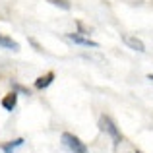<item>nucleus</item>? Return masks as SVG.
I'll use <instances>...</instances> for the list:
<instances>
[{
    "label": "nucleus",
    "instance_id": "1",
    "mask_svg": "<svg viewBox=\"0 0 153 153\" xmlns=\"http://www.w3.org/2000/svg\"><path fill=\"white\" fill-rule=\"evenodd\" d=\"M99 128L105 132V134H108L111 136V140H112V143L114 146H118V143H122V134H120V130H118V126H116L114 122H112V118L111 116H107V114H103L101 118H99Z\"/></svg>",
    "mask_w": 153,
    "mask_h": 153
},
{
    "label": "nucleus",
    "instance_id": "2",
    "mask_svg": "<svg viewBox=\"0 0 153 153\" xmlns=\"http://www.w3.org/2000/svg\"><path fill=\"white\" fill-rule=\"evenodd\" d=\"M60 142H62V146L66 147L70 153H89L85 143H83L78 136L70 134V132H64V134L60 136Z\"/></svg>",
    "mask_w": 153,
    "mask_h": 153
},
{
    "label": "nucleus",
    "instance_id": "3",
    "mask_svg": "<svg viewBox=\"0 0 153 153\" xmlns=\"http://www.w3.org/2000/svg\"><path fill=\"white\" fill-rule=\"evenodd\" d=\"M68 41H72L74 45H79V47H89V49H99V43L91 41L89 37H83L82 33H68L66 35Z\"/></svg>",
    "mask_w": 153,
    "mask_h": 153
},
{
    "label": "nucleus",
    "instance_id": "4",
    "mask_svg": "<svg viewBox=\"0 0 153 153\" xmlns=\"http://www.w3.org/2000/svg\"><path fill=\"white\" fill-rule=\"evenodd\" d=\"M124 43H126L132 51H136V52H146V45H143V41L138 39V37H134V35H124Z\"/></svg>",
    "mask_w": 153,
    "mask_h": 153
},
{
    "label": "nucleus",
    "instance_id": "5",
    "mask_svg": "<svg viewBox=\"0 0 153 153\" xmlns=\"http://www.w3.org/2000/svg\"><path fill=\"white\" fill-rule=\"evenodd\" d=\"M16 105H18V93L16 91H10L8 95H4V99H2V108L4 111H14L16 108Z\"/></svg>",
    "mask_w": 153,
    "mask_h": 153
},
{
    "label": "nucleus",
    "instance_id": "6",
    "mask_svg": "<svg viewBox=\"0 0 153 153\" xmlns=\"http://www.w3.org/2000/svg\"><path fill=\"white\" fill-rule=\"evenodd\" d=\"M52 82H54V72H47L45 76H39V78L35 79V87H37V89H47Z\"/></svg>",
    "mask_w": 153,
    "mask_h": 153
},
{
    "label": "nucleus",
    "instance_id": "7",
    "mask_svg": "<svg viewBox=\"0 0 153 153\" xmlns=\"http://www.w3.org/2000/svg\"><path fill=\"white\" fill-rule=\"evenodd\" d=\"M0 47H2V49H8V51H14V52L19 51V43L14 41L12 37H6V35H0Z\"/></svg>",
    "mask_w": 153,
    "mask_h": 153
},
{
    "label": "nucleus",
    "instance_id": "8",
    "mask_svg": "<svg viewBox=\"0 0 153 153\" xmlns=\"http://www.w3.org/2000/svg\"><path fill=\"white\" fill-rule=\"evenodd\" d=\"M23 142H25L23 138L12 140V142H8V143H4V146H2V151H4V153H14L16 147H22V146H23Z\"/></svg>",
    "mask_w": 153,
    "mask_h": 153
},
{
    "label": "nucleus",
    "instance_id": "9",
    "mask_svg": "<svg viewBox=\"0 0 153 153\" xmlns=\"http://www.w3.org/2000/svg\"><path fill=\"white\" fill-rule=\"evenodd\" d=\"M49 4H52V6L56 8H62V10H70L72 4L68 2V0H49Z\"/></svg>",
    "mask_w": 153,
    "mask_h": 153
},
{
    "label": "nucleus",
    "instance_id": "10",
    "mask_svg": "<svg viewBox=\"0 0 153 153\" xmlns=\"http://www.w3.org/2000/svg\"><path fill=\"white\" fill-rule=\"evenodd\" d=\"M14 89H16V91H19V93H23V95H31L27 87H22V85H18V83H14Z\"/></svg>",
    "mask_w": 153,
    "mask_h": 153
},
{
    "label": "nucleus",
    "instance_id": "11",
    "mask_svg": "<svg viewBox=\"0 0 153 153\" xmlns=\"http://www.w3.org/2000/svg\"><path fill=\"white\" fill-rule=\"evenodd\" d=\"M29 43H31V45H33V47H35V51H43V49H41V47H39V43H37V41H35V39H29Z\"/></svg>",
    "mask_w": 153,
    "mask_h": 153
},
{
    "label": "nucleus",
    "instance_id": "12",
    "mask_svg": "<svg viewBox=\"0 0 153 153\" xmlns=\"http://www.w3.org/2000/svg\"><path fill=\"white\" fill-rule=\"evenodd\" d=\"M136 153H142V151H136Z\"/></svg>",
    "mask_w": 153,
    "mask_h": 153
}]
</instances>
